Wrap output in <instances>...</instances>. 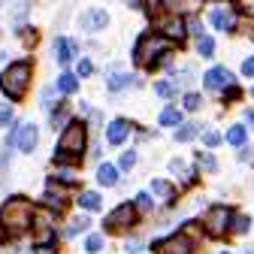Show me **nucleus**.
I'll return each mask as SVG.
<instances>
[{
  "label": "nucleus",
  "mask_w": 254,
  "mask_h": 254,
  "mask_svg": "<svg viewBox=\"0 0 254 254\" xmlns=\"http://www.w3.org/2000/svg\"><path fill=\"white\" fill-rule=\"evenodd\" d=\"M30 221H34V206L24 197H12L3 209H0V227L9 233H24L30 230Z\"/></svg>",
  "instance_id": "1"
},
{
  "label": "nucleus",
  "mask_w": 254,
  "mask_h": 254,
  "mask_svg": "<svg viewBox=\"0 0 254 254\" xmlns=\"http://www.w3.org/2000/svg\"><path fill=\"white\" fill-rule=\"evenodd\" d=\"M170 40H164L161 34H145L139 43H136V49H133V61H136V67H145V70H151V67H157V64H164L167 61V55H170Z\"/></svg>",
  "instance_id": "2"
},
{
  "label": "nucleus",
  "mask_w": 254,
  "mask_h": 254,
  "mask_svg": "<svg viewBox=\"0 0 254 254\" xmlns=\"http://www.w3.org/2000/svg\"><path fill=\"white\" fill-rule=\"evenodd\" d=\"M30 76H34V67H30L27 61H15L3 70V76H0V91H3L9 100H21L27 94Z\"/></svg>",
  "instance_id": "3"
},
{
  "label": "nucleus",
  "mask_w": 254,
  "mask_h": 254,
  "mask_svg": "<svg viewBox=\"0 0 254 254\" xmlns=\"http://www.w3.org/2000/svg\"><path fill=\"white\" fill-rule=\"evenodd\" d=\"M85 142H88V130L82 121H70L61 133V142H58V154H67V157H82L85 151Z\"/></svg>",
  "instance_id": "4"
},
{
  "label": "nucleus",
  "mask_w": 254,
  "mask_h": 254,
  "mask_svg": "<svg viewBox=\"0 0 254 254\" xmlns=\"http://www.w3.org/2000/svg\"><path fill=\"white\" fill-rule=\"evenodd\" d=\"M230 221H233V212H230L227 206H215V209H209L206 218H203V230H206L212 239H221V236L230 230Z\"/></svg>",
  "instance_id": "5"
},
{
  "label": "nucleus",
  "mask_w": 254,
  "mask_h": 254,
  "mask_svg": "<svg viewBox=\"0 0 254 254\" xmlns=\"http://www.w3.org/2000/svg\"><path fill=\"white\" fill-rule=\"evenodd\" d=\"M136 224V209L130 206V203H124V206H118L109 218H106V230H112V233H118V230H127V227H133Z\"/></svg>",
  "instance_id": "6"
},
{
  "label": "nucleus",
  "mask_w": 254,
  "mask_h": 254,
  "mask_svg": "<svg viewBox=\"0 0 254 254\" xmlns=\"http://www.w3.org/2000/svg\"><path fill=\"white\" fill-rule=\"evenodd\" d=\"M154 251L157 254H190L194 251V242H190V236H185V233H176V236H167L164 242H157Z\"/></svg>",
  "instance_id": "7"
},
{
  "label": "nucleus",
  "mask_w": 254,
  "mask_h": 254,
  "mask_svg": "<svg viewBox=\"0 0 254 254\" xmlns=\"http://www.w3.org/2000/svg\"><path fill=\"white\" fill-rule=\"evenodd\" d=\"M37 139H40V133H37L34 124H21L18 130L12 133V145H15L18 151H24V154H30V151L37 148Z\"/></svg>",
  "instance_id": "8"
},
{
  "label": "nucleus",
  "mask_w": 254,
  "mask_h": 254,
  "mask_svg": "<svg viewBox=\"0 0 254 254\" xmlns=\"http://www.w3.org/2000/svg\"><path fill=\"white\" fill-rule=\"evenodd\" d=\"M106 24H109V15H106L103 9H88V12H82V18H79V27L88 30V34H97V30H103Z\"/></svg>",
  "instance_id": "9"
},
{
  "label": "nucleus",
  "mask_w": 254,
  "mask_h": 254,
  "mask_svg": "<svg viewBox=\"0 0 254 254\" xmlns=\"http://www.w3.org/2000/svg\"><path fill=\"white\" fill-rule=\"evenodd\" d=\"M233 82V76L224 70V67H212L209 73H206V79H203V85L209 88V91H221V88H227Z\"/></svg>",
  "instance_id": "10"
},
{
  "label": "nucleus",
  "mask_w": 254,
  "mask_h": 254,
  "mask_svg": "<svg viewBox=\"0 0 254 254\" xmlns=\"http://www.w3.org/2000/svg\"><path fill=\"white\" fill-rule=\"evenodd\" d=\"M185 34H188V27H185L182 18H167V21H164V34H161L164 40H170V43H182Z\"/></svg>",
  "instance_id": "11"
},
{
  "label": "nucleus",
  "mask_w": 254,
  "mask_h": 254,
  "mask_svg": "<svg viewBox=\"0 0 254 254\" xmlns=\"http://www.w3.org/2000/svg\"><path fill=\"white\" fill-rule=\"evenodd\" d=\"M127 130H130V124L127 121H112L109 127H106V139H109V145H121L124 139H127Z\"/></svg>",
  "instance_id": "12"
},
{
  "label": "nucleus",
  "mask_w": 254,
  "mask_h": 254,
  "mask_svg": "<svg viewBox=\"0 0 254 254\" xmlns=\"http://www.w3.org/2000/svg\"><path fill=\"white\" fill-rule=\"evenodd\" d=\"M209 21H212L218 30H233V27H236V15H233L230 9H212Z\"/></svg>",
  "instance_id": "13"
},
{
  "label": "nucleus",
  "mask_w": 254,
  "mask_h": 254,
  "mask_svg": "<svg viewBox=\"0 0 254 254\" xmlns=\"http://www.w3.org/2000/svg\"><path fill=\"white\" fill-rule=\"evenodd\" d=\"M46 203H49V209L64 212V209H67V194H64V190H55V185H49V190H46Z\"/></svg>",
  "instance_id": "14"
},
{
  "label": "nucleus",
  "mask_w": 254,
  "mask_h": 254,
  "mask_svg": "<svg viewBox=\"0 0 254 254\" xmlns=\"http://www.w3.org/2000/svg\"><path fill=\"white\" fill-rule=\"evenodd\" d=\"M151 194L161 197V200H167V203H173L176 200V188L170 182H164V179H157V182H151Z\"/></svg>",
  "instance_id": "15"
},
{
  "label": "nucleus",
  "mask_w": 254,
  "mask_h": 254,
  "mask_svg": "<svg viewBox=\"0 0 254 254\" xmlns=\"http://www.w3.org/2000/svg\"><path fill=\"white\" fill-rule=\"evenodd\" d=\"M73 52H76V46H73L70 40H55V58H58L61 64H67V61L73 58Z\"/></svg>",
  "instance_id": "16"
},
{
  "label": "nucleus",
  "mask_w": 254,
  "mask_h": 254,
  "mask_svg": "<svg viewBox=\"0 0 254 254\" xmlns=\"http://www.w3.org/2000/svg\"><path fill=\"white\" fill-rule=\"evenodd\" d=\"M97 182L106 185V188H112V185L118 182V170H115L112 164H100V170H97Z\"/></svg>",
  "instance_id": "17"
},
{
  "label": "nucleus",
  "mask_w": 254,
  "mask_h": 254,
  "mask_svg": "<svg viewBox=\"0 0 254 254\" xmlns=\"http://www.w3.org/2000/svg\"><path fill=\"white\" fill-rule=\"evenodd\" d=\"M161 124H164V127H179V124H182V112H179L176 106H167V109L161 112Z\"/></svg>",
  "instance_id": "18"
},
{
  "label": "nucleus",
  "mask_w": 254,
  "mask_h": 254,
  "mask_svg": "<svg viewBox=\"0 0 254 254\" xmlns=\"http://www.w3.org/2000/svg\"><path fill=\"white\" fill-rule=\"evenodd\" d=\"M79 206H82L85 212H97V209H100V194L88 190V194H82V197H79Z\"/></svg>",
  "instance_id": "19"
},
{
  "label": "nucleus",
  "mask_w": 254,
  "mask_h": 254,
  "mask_svg": "<svg viewBox=\"0 0 254 254\" xmlns=\"http://www.w3.org/2000/svg\"><path fill=\"white\" fill-rule=\"evenodd\" d=\"M76 85H79V82H76L73 73H61V76H58V91H61V94H73Z\"/></svg>",
  "instance_id": "20"
},
{
  "label": "nucleus",
  "mask_w": 254,
  "mask_h": 254,
  "mask_svg": "<svg viewBox=\"0 0 254 254\" xmlns=\"http://www.w3.org/2000/svg\"><path fill=\"white\" fill-rule=\"evenodd\" d=\"M139 3H142V9H145L148 18H157V15H161V9H164L161 0H139Z\"/></svg>",
  "instance_id": "21"
},
{
  "label": "nucleus",
  "mask_w": 254,
  "mask_h": 254,
  "mask_svg": "<svg viewBox=\"0 0 254 254\" xmlns=\"http://www.w3.org/2000/svg\"><path fill=\"white\" fill-rule=\"evenodd\" d=\"M194 136H197V124H182L179 130H176L179 142H188V139H194Z\"/></svg>",
  "instance_id": "22"
},
{
  "label": "nucleus",
  "mask_w": 254,
  "mask_h": 254,
  "mask_svg": "<svg viewBox=\"0 0 254 254\" xmlns=\"http://www.w3.org/2000/svg\"><path fill=\"white\" fill-rule=\"evenodd\" d=\"M227 142L230 145H242L245 142V127L242 124H236V127H230V130H227Z\"/></svg>",
  "instance_id": "23"
},
{
  "label": "nucleus",
  "mask_w": 254,
  "mask_h": 254,
  "mask_svg": "<svg viewBox=\"0 0 254 254\" xmlns=\"http://www.w3.org/2000/svg\"><path fill=\"white\" fill-rule=\"evenodd\" d=\"M197 52H200L203 58H212V55H215V43H212V37H200V40H197Z\"/></svg>",
  "instance_id": "24"
},
{
  "label": "nucleus",
  "mask_w": 254,
  "mask_h": 254,
  "mask_svg": "<svg viewBox=\"0 0 254 254\" xmlns=\"http://www.w3.org/2000/svg\"><path fill=\"white\" fill-rule=\"evenodd\" d=\"M124 85H130V76H124V73H112L109 76V91H121Z\"/></svg>",
  "instance_id": "25"
},
{
  "label": "nucleus",
  "mask_w": 254,
  "mask_h": 254,
  "mask_svg": "<svg viewBox=\"0 0 254 254\" xmlns=\"http://www.w3.org/2000/svg\"><path fill=\"white\" fill-rule=\"evenodd\" d=\"M154 94H157V97H173L176 88H173L170 82H157V85H154Z\"/></svg>",
  "instance_id": "26"
},
{
  "label": "nucleus",
  "mask_w": 254,
  "mask_h": 254,
  "mask_svg": "<svg viewBox=\"0 0 254 254\" xmlns=\"http://www.w3.org/2000/svg\"><path fill=\"white\" fill-rule=\"evenodd\" d=\"M136 209H139V212H151V209H154L151 194H139V197H136Z\"/></svg>",
  "instance_id": "27"
},
{
  "label": "nucleus",
  "mask_w": 254,
  "mask_h": 254,
  "mask_svg": "<svg viewBox=\"0 0 254 254\" xmlns=\"http://www.w3.org/2000/svg\"><path fill=\"white\" fill-rule=\"evenodd\" d=\"M118 164H121V170H133V164H136V151H124Z\"/></svg>",
  "instance_id": "28"
},
{
  "label": "nucleus",
  "mask_w": 254,
  "mask_h": 254,
  "mask_svg": "<svg viewBox=\"0 0 254 254\" xmlns=\"http://www.w3.org/2000/svg\"><path fill=\"white\" fill-rule=\"evenodd\" d=\"M230 227H233V233H245L248 230V215H239L236 221H230Z\"/></svg>",
  "instance_id": "29"
},
{
  "label": "nucleus",
  "mask_w": 254,
  "mask_h": 254,
  "mask_svg": "<svg viewBox=\"0 0 254 254\" xmlns=\"http://www.w3.org/2000/svg\"><path fill=\"white\" fill-rule=\"evenodd\" d=\"M85 248H88L91 254H97V251L103 248V239H100V236H88V239H85Z\"/></svg>",
  "instance_id": "30"
},
{
  "label": "nucleus",
  "mask_w": 254,
  "mask_h": 254,
  "mask_svg": "<svg viewBox=\"0 0 254 254\" xmlns=\"http://www.w3.org/2000/svg\"><path fill=\"white\" fill-rule=\"evenodd\" d=\"M200 167H203L206 173H215V170H218V164H215L212 154H200Z\"/></svg>",
  "instance_id": "31"
},
{
  "label": "nucleus",
  "mask_w": 254,
  "mask_h": 254,
  "mask_svg": "<svg viewBox=\"0 0 254 254\" xmlns=\"http://www.w3.org/2000/svg\"><path fill=\"white\" fill-rule=\"evenodd\" d=\"M185 109H200V94H185Z\"/></svg>",
  "instance_id": "32"
},
{
  "label": "nucleus",
  "mask_w": 254,
  "mask_h": 254,
  "mask_svg": "<svg viewBox=\"0 0 254 254\" xmlns=\"http://www.w3.org/2000/svg\"><path fill=\"white\" fill-rule=\"evenodd\" d=\"M203 142H206L209 148H215V145L221 142V136H218V130H206V133H203Z\"/></svg>",
  "instance_id": "33"
},
{
  "label": "nucleus",
  "mask_w": 254,
  "mask_h": 254,
  "mask_svg": "<svg viewBox=\"0 0 254 254\" xmlns=\"http://www.w3.org/2000/svg\"><path fill=\"white\" fill-rule=\"evenodd\" d=\"M85 227H88V218H76L73 224H70V230H67V233L73 236V233H79V230H85Z\"/></svg>",
  "instance_id": "34"
},
{
  "label": "nucleus",
  "mask_w": 254,
  "mask_h": 254,
  "mask_svg": "<svg viewBox=\"0 0 254 254\" xmlns=\"http://www.w3.org/2000/svg\"><path fill=\"white\" fill-rule=\"evenodd\" d=\"M64 121H67V109H55V115H52V127H58V124H64Z\"/></svg>",
  "instance_id": "35"
},
{
  "label": "nucleus",
  "mask_w": 254,
  "mask_h": 254,
  "mask_svg": "<svg viewBox=\"0 0 254 254\" xmlns=\"http://www.w3.org/2000/svg\"><path fill=\"white\" fill-rule=\"evenodd\" d=\"M76 73H79V76H91V73H94V67H91V61H79V67H76Z\"/></svg>",
  "instance_id": "36"
},
{
  "label": "nucleus",
  "mask_w": 254,
  "mask_h": 254,
  "mask_svg": "<svg viewBox=\"0 0 254 254\" xmlns=\"http://www.w3.org/2000/svg\"><path fill=\"white\" fill-rule=\"evenodd\" d=\"M24 9H27V0H15V21L24 18Z\"/></svg>",
  "instance_id": "37"
},
{
  "label": "nucleus",
  "mask_w": 254,
  "mask_h": 254,
  "mask_svg": "<svg viewBox=\"0 0 254 254\" xmlns=\"http://www.w3.org/2000/svg\"><path fill=\"white\" fill-rule=\"evenodd\" d=\"M242 73L245 76H254V58H245L242 61Z\"/></svg>",
  "instance_id": "38"
},
{
  "label": "nucleus",
  "mask_w": 254,
  "mask_h": 254,
  "mask_svg": "<svg viewBox=\"0 0 254 254\" xmlns=\"http://www.w3.org/2000/svg\"><path fill=\"white\" fill-rule=\"evenodd\" d=\"M9 121H12V109L3 106V109H0V124H9Z\"/></svg>",
  "instance_id": "39"
},
{
  "label": "nucleus",
  "mask_w": 254,
  "mask_h": 254,
  "mask_svg": "<svg viewBox=\"0 0 254 254\" xmlns=\"http://www.w3.org/2000/svg\"><path fill=\"white\" fill-rule=\"evenodd\" d=\"M224 97L236 100V97H239V88H236V85H227V88H224Z\"/></svg>",
  "instance_id": "40"
},
{
  "label": "nucleus",
  "mask_w": 254,
  "mask_h": 254,
  "mask_svg": "<svg viewBox=\"0 0 254 254\" xmlns=\"http://www.w3.org/2000/svg\"><path fill=\"white\" fill-rule=\"evenodd\" d=\"M245 121H248V124L254 127V112H245Z\"/></svg>",
  "instance_id": "41"
},
{
  "label": "nucleus",
  "mask_w": 254,
  "mask_h": 254,
  "mask_svg": "<svg viewBox=\"0 0 254 254\" xmlns=\"http://www.w3.org/2000/svg\"><path fill=\"white\" fill-rule=\"evenodd\" d=\"M3 236H6V230H3V227H0V239H3Z\"/></svg>",
  "instance_id": "42"
},
{
  "label": "nucleus",
  "mask_w": 254,
  "mask_h": 254,
  "mask_svg": "<svg viewBox=\"0 0 254 254\" xmlns=\"http://www.w3.org/2000/svg\"><path fill=\"white\" fill-rule=\"evenodd\" d=\"M221 254H230V251H221Z\"/></svg>",
  "instance_id": "43"
},
{
  "label": "nucleus",
  "mask_w": 254,
  "mask_h": 254,
  "mask_svg": "<svg viewBox=\"0 0 254 254\" xmlns=\"http://www.w3.org/2000/svg\"><path fill=\"white\" fill-rule=\"evenodd\" d=\"M248 254H254V251H248Z\"/></svg>",
  "instance_id": "44"
}]
</instances>
